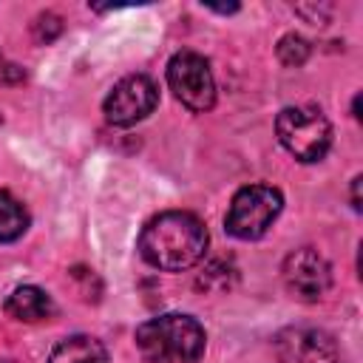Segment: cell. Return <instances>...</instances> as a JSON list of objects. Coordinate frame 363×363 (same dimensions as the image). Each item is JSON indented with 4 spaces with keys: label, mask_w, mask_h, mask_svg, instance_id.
<instances>
[{
    "label": "cell",
    "mask_w": 363,
    "mask_h": 363,
    "mask_svg": "<svg viewBox=\"0 0 363 363\" xmlns=\"http://www.w3.org/2000/svg\"><path fill=\"white\" fill-rule=\"evenodd\" d=\"M207 250V230L204 224L184 210H167L153 216L142 235H139V252L142 258L164 272H179L193 267L204 258Z\"/></svg>",
    "instance_id": "cell-1"
},
{
    "label": "cell",
    "mask_w": 363,
    "mask_h": 363,
    "mask_svg": "<svg viewBox=\"0 0 363 363\" xmlns=\"http://www.w3.org/2000/svg\"><path fill=\"white\" fill-rule=\"evenodd\" d=\"M136 346L150 363H199L207 346V335L196 318L167 312L139 323Z\"/></svg>",
    "instance_id": "cell-2"
},
{
    "label": "cell",
    "mask_w": 363,
    "mask_h": 363,
    "mask_svg": "<svg viewBox=\"0 0 363 363\" xmlns=\"http://www.w3.org/2000/svg\"><path fill=\"white\" fill-rule=\"evenodd\" d=\"M275 130L281 145L298 162H318L332 145V125L318 108H284L275 119Z\"/></svg>",
    "instance_id": "cell-3"
},
{
    "label": "cell",
    "mask_w": 363,
    "mask_h": 363,
    "mask_svg": "<svg viewBox=\"0 0 363 363\" xmlns=\"http://www.w3.org/2000/svg\"><path fill=\"white\" fill-rule=\"evenodd\" d=\"M281 207H284L281 190H275L269 184H247L233 196L224 227L233 238L255 241L272 227Z\"/></svg>",
    "instance_id": "cell-4"
},
{
    "label": "cell",
    "mask_w": 363,
    "mask_h": 363,
    "mask_svg": "<svg viewBox=\"0 0 363 363\" xmlns=\"http://www.w3.org/2000/svg\"><path fill=\"white\" fill-rule=\"evenodd\" d=\"M167 85L190 111H210L216 102V79L210 62L196 51H179L167 62Z\"/></svg>",
    "instance_id": "cell-5"
},
{
    "label": "cell",
    "mask_w": 363,
    "mask_h": 363,
    "mask_svg": "<svg viewBox=\"0 0 363 363\" xmlns=\"http://www.w3.org/2000/svg\"><path fill=\"white\" fill-rule=\"evenodd\" d=\"M156 102H159L156 82L145 74H130L113 85V91L105 96L102 111L111 125L130 128V125L142 122L147 113H153Z\"/></svg>",
    "instance_id": "cell-6"
},
{
    "label": "cell",
    "mask_w": 363,
    "mask_h": 363,
    "mask_svg": "<svg viewBox=\"0 0 363 363\" xmlns=\"http://www.w3.org/2000/svg\"><path fill=\"white\" fill-rule=\"evenodd\" d=\"M281 278L292 298H298L303 303H315L326 295V289L332 284V267L318 250L301 247L284 258Z\"/></svg>",
    "instance_id": "cell-7"
},
{
    "label": "cell",
    "mask_w": 363,
    "mask_h": 363,
    "mask_svg": "<svg viewBox=\"0 0 363 363\" xmlns=\"http://www.w3.org/2000/svg\"><path fill=\"white\" fill-rule=\"evenodd\" d=\"M275 354L281 363H340L335 337L315 326H289L278 332Z\"/></svg>",
    "instance_id": "cell-8"
},
{
    "label": "cell",
    "mask_w": 363,
    "mask_h": 363,
    "mask_svg": "<svg viewBox=\"0 0 363 363\" xmlns=\"http://www.w3.org/2000/svg\"><path fill=\"white\" fill-rule=\"evenodd\" d=\"M6 312L14 320L37 323V320H48L54 315V301L40 286H17L6 301Z\"/></svg>",
    "instance_id": "cell-9"
},
{
    "label": "cell",
    "mask_w": 363,
    "mask_h": 363,
    "mask_svg": "<svg viewBox=\"0 0 363 363\" xmlns=\"http://www.w3.org/2000/svg\"><path fill=\"white\" fill-rule=\"evenodd\" d=\"M48 363H108V352L91 335H71L54 346Z\"/></svg>",
    "instance_id": "cell-10"
},
{
    "label": "cell",
    "mask_w": 363,
    "mask_h": 363,
    "mask_svg": "<svg viewBox=\"0 0 363 363\" xmlns=\"http://www.w3.org/2000/svg\"><path fill=\"white\" fill-rule=\"evenodd\" d=\"M28 230V210L11 193L0 190V241H17Z\"/></svg>",
    "instance_id": "cell-11"
},
{
    "label": "cell",
    "mask_w": 363,
    "mask_h": 363,
    "mask_svg": "<svg viewBox=\"0 0 363 363\" xmlns=\"http://www.w3.org/2000/svg\"><path fill=\"white\" fill-rule=\"evenodd\" d=\"M306 57H309V43L301 37V34H286V37H281V43H278V60L284 62V65H303L306 62Z\"/></svg>",
    "instance_id": "cell-12"
},
{
    "label": "cell",
    "mask_w": 363,
    "mask_h": 363,
    "mask_svg": "<svg viewBox=\"0 0 363 363\" xmlns=\"http://www.w3.org/2000/svg\"><path fill=\"white\" fill-rule=\"evenodd\" d=\"M31 31H34V40H37V43H51V40L62 31V20H60L57 14H51V11H45V14H40V17L34 20Z\"/></svg>",
    "instance_id": "cell-13"
},
{
    "label": "cell",
    "mask_w": 363,
    "mask_h": 363,
    "mask_svg": "<svg viewBox=\"0 0 363 363\" xmlns=\"http://www.w3.org/2000/svg\"><path fill=\"white\" fill-rule=\"evenodd\" d=\"M26 79V71L14 62H9L3 54H0V85H17Z\"/></svg>",
    "instance_id": "cell-14"
},
{
    "label": "cell",
    "mask_w": 363,
    "mask_h": 363,
    "mask_svg": "<svg viewBox=\"0 0 363 363\" xmlns=\"http://www.w3.org/2000/svg\"><path fill=\"white\" fill-rule=\"evenodd\" d=\"M360 182H363V176H354V179H352V207H354V210L363 207V204H360Z\"/></svg>",
    "instance_id": "cell-15"
}]
</instances>
